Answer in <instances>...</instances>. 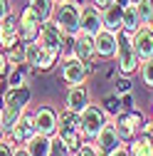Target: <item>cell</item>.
I'll list each match as a JSON object with an SVG mask.
<instances>
[{"mask_svg": "<svg viewBox=\"0 0 153 156\" xmlns=\"http://www.w3.org/2000/svg\"><path fill=\"white\" fill-rule=\"evenodd\" d=\"M3 139H8V131H5V126H3V122H0V141Z\"/></svg>", "mask_w": 153, "mask_h": 156, "instance_id": "obj_41", "label": "cell"}, {"mask_svg": "<svg viewBox=\"0 0 153 156\" xmlns=\"http://www.w3.org/2000/svg\"><path fill=\"white\" fill-rule=\"evenodd\" d=\"M114 67L119 69V74H136L138 67H141V60L136 50H133V42H131V35L128 32H119V45H116V55H114Z\"/></svg>", "mask_w": 153, "mask_h": 156, "instance_id": "obj_4", "label": "cell"}, {"mask_svg": "<svg viewBox=\"0 0 153 156\" xmlns=\"http://www.w3.org/2000/svg\"><path fill=\"white\" fill-rule=\"evenodd\" d=\"M138 134H146V136H151V139H153V119H146Z\"/></svg>", "mask_w": 153, "mask_h": 156, "instance_id": "obj_37", "label": "cell"}, {"mask_svg": "<svg viewBox=\"0 0 153 156\" xmlns=\"http://www.w3.org/2000/svg\"><path fill=\"white\" fill-rule=\"evenodd\" d=\"M49 156H72V149L64 141H59L57 136H52V151H49Z\"/></svg>", "mask_w": 153, "mask_h": 156, "instance_id": "obj_32", "label": "cell"}, {"mask_svg": "<svg viewBox=\"0 0 153 156\" xmlns=\"http://www.w3.org/2000/svg\"><path fill=\"white\" fill-rule=\"evenodd\" d=\"M119 102H121V112H128V109H136V102H133V92L119 94Z\"/></svg>", "mask_w": 153, "mask_h": 156, "instance_id": "obj_33", "label": "cell"}, {"mask_svg": "<svg viewBox=\"0 0 153 156\" xmlns=\"http://www.w3.org/2000/svg\"><path fill=\"white\" fill-rule=\"evenodd\" d=\"M37 42L45 45L47 50H54L59 57H64V55L69 52V37H67L59 27H57L52 20H47V23L40 25V32H37Z\"/></svg>", "mask_w": 153, "mask_h": 156, "instance_id": "obj_7", "label": "cell"}, {"mask_svg": "<svg viewBox=\"0 0 153 156\" xmlns=\"http://www.w3.org/2000/svg\"><path fill=\"white\" fill-rule=\"evenodd\" d=\"M131 42H133V50H136L138 60H151L153 57V30L148 25H143L141 30H136L131 35Z\"/></svg>", "mask_w": 153, "mask_h": 156, "instance_id": "obj_18", "label": "cell"}, {"mask_svg": "<svg viewBox=\"0 0 153 156\" xmlns=\"http://www.w3.org/2000/svg\"><path fill=\"white\" fill-rule=\"evenodd\" d=\"M32 99V89L25 87H8L3 92V109H0V122H3L5 131H10L15 126V122L27 112Z\"/></svg>", "mask_w": 153, "mask_h": 156, "instance_id": "obj_1", "label": "cell"}, {"mask_svg": "<svg viewBox=\"0 0 153 156\" xmlns=\"http://www.w3.org/2000/svg\"><path fill=\"white\" fill-rule=\"evenodd\" d=\"M136 10H138V17H141V23L148 25L153 20V0H138L136 3Z\"/></svg>", "mask_w": 153, "mask_h": 156, "instance_id": "obj_29", "label": "cell"}, {"mask_svg": "<svg viewBox=\"0 0 153 156\" xmlns=\"http://www.w3.org/2000/svg\"><path fill=\"white\" fill-rule=\"evenodd\" d=\"M12 156H30V154H27L25 146H15V149H12Z\"/></svg>", "mask_w": 153, "mask_h": 156, "instance_id": "obj_38", "label": "cell"}, {"mask_svg": "<svg viewBox=\"0 0 153 156\" xmlns=\"http://www.w3.org/2000/svg\"><path fill=\"white\" fill-rule=\"evenodd\" d=\"M79 17H82V0H62L54 5L52 23L67 37H74L79 32Z\"/></svg>", "mask_w": 153, "mask_h": 156, "instance_id": "obj_2", "label": "cell"}, {"mask_svg": "<svg viewBox=\"0 0 153 156\" xmlns=\"http://www.w3.org/2000/svg\"><path fill=\"white\" fill-rule=\"evenodd\" d=\"M57 139L64 141L72 151L79 146L84 141V136H82V126H79V114L76 112H69V109H62V112H57Z\"/></svg>", "mask_w": 153, "mask_h": 156, "instance_id": "obj_3", "label": "cell"}, {"mask_svg": "<svg viewBox=\"0 0 153 156\" xmlns=\"http://www.w3.org/2000/svg\"><path fill=\"white\" fill-rule=\"evenodd\" d=\"M116 45H119V32H114V30L101 27L97 35H94V50H97L99 60H114Z\"/></svg>", "mask_w": 153, "mask_h": 156, "instance_id": "obj_13", "label": "cell"}, {"mask_svg": "<svg viewBox=\"0 0 153 156\" xmlns=\"http://www.w3.org/2000/svg\"><path fill=\"white\" fill-rule=\"evenodd\" d=\"M151 119H153V104H151Z\"/></svg>", "mask_w": 153, "mask_h": 156, "instance_id": "obj_42", "label": "cell"}, {"mask_svg": "<svg viewBox=\"0 0 153 156\" xmlns=\"http://www.w3.org/2000/svg\"><path fill=\"white\" fill-rule=\"evenodd\" d=\"M148 27H151V30H153V20H151V23H148Z\"/></svg>", "mask_w": 153, "mask_h": 156, "instance_id": "obj_43", "label": "cell"}, {"mask_svg": "<svg viewBox=\"0 0 153 156\" xmlns=\"http://www.w3.org/2000/svg\"><path fill=\"white\" fill-rule=\"evenodd\" d=\"M40 15H37L30 5L20 10V15H17V32H20V42H32L37 40V32H40Z\"/></svg>", "mask_w": 153, "mask_h": 156, "instance_id": "obj_11", "label": "cell"}, {"mask_svg": "<svg viewBox=\"0 0 153 156\" xmlns=\"http://www.w3.org/2000/svg\"><path fill=\"white\" fill-rule=\"evenodd\" d=\"M25 149H27L30 156H49V151H52V136L35 134L32 139L25 144Z\"/></svg>", "mask_w": 153, "mask_h": 156, "instance_id": "obj_22", "label": "cell"}, {"mask_svg": "<svg viewBox=\"0 0 153 156\" xmlns=\"http://www.w3.org/2000/svg\"><path fill=\"white\" fill-rule=\"evenodd\" d=\"M20 42V32H17V17L10 15L0 23V50H10Z\"/></svg>", "mask_w": 153, "mask_h": 156, "instance_id": "obj_20", "label": "cell"}, {"mask_svg": "<svg viewBox=\"0 0 153 156\" xmlns=\"http://www.w3.org/2000/svg\"><path fill=\"white\" fill-rule=\"evenodd\" d=\"M138 74H141V82H143L148 89H153V57H151V60H143V62H141Z\"/></svg>", "mask_w": 153, "mask_h": 156, "instance_id": "obj_28", "label": "cell"}, {"mask_svg": "<svg viewBox=\"0 0 153 156\" xmlns=\"http://www.w3.org/2000/svg\"><path fill=\"white\" fill-rule=\"evenodd\" d=\"M59 80L67 84V87H76V84H84L89 80V72H87V65L74 57L72 52H67L64 57H59Z\"/></svg>", "mask_w": 153, "mask_h": 156, "instance_id": "obj_6", "label": "cell"}, {"mask_svg": "<svg viewBox=\"0 0 153 156\" xmlns=\"http://www.w3.org/2000/svg\"><path fill=\"white\" fill-rule=\"evenodd\" d=\"M89 3H91V5H97L99 10H104V8H106V5L111 3V0H89Z\"/></svg>", "mask_w": 153, "mask_h": 156, "instance_id": "obj_39", "label": "cell"}, {"mask_svg": "<svg viewBox=\"0 0 153 156\" xmlns=\"http://www.w3.org/2000/svg\"><path fill=\"white\" fill-rule=\"evenodd\" d=\"M12 144H10V139H3L0 141V156H12Z\"/></svg>", "mask_w": 153, "mask_h": 156, "instance_id": "obj_36", "label": "cell"}, {"mask_svg": "<svg viewBox=\"0 0 153 156\" xmlns=\"http://www.w3.org/2000/svg\"><path fill=\"white\" fill-rule=\"evenodd\" d=\"M30 74H37L30 65H25V62L22 65H12L8 77H5V87H25L27 80H30Z\"/></svg>", "mask_w": 153, "mask_h": 156, "instance_id": "obj_21", "label": "cell"}, {"mask_svg": "<svg viewBox=\"0 0 153 156\" xmlns=\"http://www.w3.org/2000/svg\"><path fill=\"white\" fill-rule=\"evenodd\" d=\"M54 0H30V8L40 15V20L42 23H47V20H52V15H54Z\"/></svg>", "mask_w": 153, "mask_h": 156, "instance_id": "obj_25", "label": "cell"}, {"mask_svg": "<svg viewBox=\"0 0 153 156\" xmlns=\"http://www.w3.org/2000/svg\"><path fill=\"white\" fill-rule=\"evenodd\" d=\"M35 134H37V129H35V116H32V112L27 109L20 119L15 122V126L8 131V139H10L12 146H25Z\"/></svg>", "mask_w": 153, "mask_h": 156, "instance_id": "obj_10", "label": "cell"}, {"mask_svg": "<svg viewBox=\"0 0 153 156\" xmlns=\"http://www.w3.org/2000/svg\"><path fill=\"white\" fill-rule=\"evenodd\" d=\"M8 72H10L8 55H5V50H0V80H5V77H8Z\"/></svg>", "mask_w": 153, "mask_h": 156, "instance_id": "obj_34", "label": "cell"}, {"mask_svg": "<svg viewBox=\"0 0 153 156\" xmlns=\"http://www.w3.org/2000/svg\"><path fill=\"white\" fill-rule=\"evenodd\" d=\"M54 3H62V0H54Z\"/></svg>", "mask_w": 153, "mask_h": 156, "instance_id": "obj_45", "label": "cell"}, {"mask_svg": "<svg viewBox=\"0 0 153 156\" xmlns=\"http://www.w3.org/2000/svg\"><path fill=\"white\" fill-rule=\"evenodd\" d=\"M12 15V3L10 0H0V23L5 20V17H10Z\"/></svg>", "mask_w": 153, "mask_h": 156, "instance_id": "obj_35", "label": "cell"}, {"mask_svg": "<svg viewBox=\"0 0 153 156\" xmlns=\"http://www.w3.org/2000/svg\"><path fill=\"white\" fill-rule=\"evenodd\" d=\"M128 0H111V3L101 10V20L106 30L114 32H121V17H124V8H126Z\"/></svg>", "mask_w": 153, "mask_h": 156, "instance_id": "obj_19", "label": "cell"}, {"mask_svg": "<svg viewBox=\"0 0 153 156\" xmlns=\"http://www.w3.org/2000/svg\"><path fill=\"white\" fill-rule=\"evenodd\" d=\"M109 156H128V151H126V146H121V149H116L114 154H109Z\"/></svg>", "mask_w": 153, "mask_h": 156, "instance_id": "obj_40", "label": "cell"}, {"mask_svg": "<svg viewBox=\"0 0 153 156\" xmlns=\"http://www.w3.org/2000/svg\"><path fill=\"white\" fill-rule=\"evenodd\" d=\"M143 122L146 119H143L141 109H128V112H121V114L114 116V124H116V131H119L124 144H128L131 139H136L141 126H143Z\"/></svg>", "mask_w": 153, "mask_h": 156, "instance_id": "obj_8", "label": "cell"}, {"mask_svg": "<svg viewBox=\"0 0 153 156\" xmlns=\"http://www.w3.org/2000/svg\"><path fill=\"white\" fill-rule=\"evenodd\" d=\"M106 119H109V116L104 114V109L99 104H89L79 114V126H82L84 141H94V139H97V134L101 131V126L106 124Z\"/></svg>", "mask_w": 153, "mask_h": 156, "instance_id": "obj_9", "label": "cell"}, {"mask_svg": "<svg viewBox=\"0 0 153 156\" xmlns=\"http://www.w3.org/2000/svg\"><path fill=\"white\" fill-rule=\"evenodd\" d=\"M128 156H153V139L146 134H138L136 139H131L126 146Z\"/></svg>", "mask_w": 153, "mask_h": 156, "instance_id": "obj_23", "label": "cell"}, {"mask_svg": "<svg viewBox=\"0 0 153 156\" xmlns=\"http://www.w3.org/2000/svg\"><path fill=\"white\" fill-rule=\"evenodd\" d=\"M35 116V129L37 134H45V136H54L57 134V109L49 104H42L32 112Z\"/></svg>", "mask_w": 153, "mask_h": 156, "instance_id": "obj_14", "label": "cell"}, {"mask_svg": "<svg viewBox=\"0 0 153 156\" xmlns=\"http://www.w3.org/2000/svg\"><path fill=\"white\" fill-rule=\"evenodd\" d=\"M69 52L74 57H79L82 62L97 60V50H94V37L87 32H76L74 37H69Z\"/></svg>", "mask_w": 153, "mask_h": 156, "instance_id": "obj_15", "label": "cell"}, {"mask_svg": "<svg viewBox=\"0 0 153 156\" xmlns=\"http://www.w3.org/2000/svg\"><path fill=\"white\" fill-rule=\"evenodd\" d=\"M99 107L104 109V114L109 116V119H114L116 114H121V102H119V94H116V92L106 94L104 99H101V104H99Z\"/></svg>", "mask_w": 153, "mask_h": 156, "instance_id": "obj_26", "label": "cell"}, {"mask_svg": "<svg viewBox=\"0 0 153 156\" xmlns=\"http://www.w3.org/2000/svg\"><path fill=\"white\" fill-rule=\"evenodd\" d=\"M94 144H97V149H99L101 154H106V156L124 146L121 136H119V131H116V124H114V119H106V124H104V126H101V131L97 134Z\"/></svg>", "mask_w": 153, "mask_h": 156, "instance_id": "obj_12", "label": "cell"}, {"mask_svg": "<svg viewBox=\"0 0 153 156\" xmlns=\"http://www.w3.org/2000/svg\"><path fill=\"white\" fill-rule=\"evenodd\" d=\"M57 62H59V55L54 50H47L37 40L25 42V65H30L35 72H49Z\"/></svg>", "mask_w": 153, "mask_h": 156, "instance_id": "obj_5", "label": "cell"}, {"mask_svg": "<svg viewBox=\"0 0 153 156\" xmlns=\"http://www.w3.org/2000/svg\"><path fill=\"white\" fill-rule=\"evenodd\" d=\"M141 27H143V23H141V17H138L136 5H133V3H126V8H124V17H121V30L128 32V35H133V32L141 30Z\"/></svg>", "mask_w": 153, "mask_h": 156, "instance_id": "obj_24", "label": "cell"}, {"mask_svg": "<svg viewBox=\"0 0 153 156\" xmlns=\"http://www.w3.org/2000/svg\"><path fill=\"white\" fill-rule=\"evenodd\" d=\"M89 104H91V94H89V89H87L84 84H76V87H69V89H67V97H64V109L82 114Z\"/></svg>", "mask_w": 153, "mask_h": 156, "instance_id": "obj_17", "label": "cell"}, {"mask_svg": "<svg viewBox=\"0 0 153 156\" xmlns=\"http://www.w3.org/2000/svg\"><path fill=\"white\" fill-rule=\"evenodd\" d=\"M114 92H116V94H126V92H133L131 77H126V74H119V80H114Z\"/></svg>", "mask_w": 153, "mask_h": 156, "instance_id": "obj_31", "label": "cell"}, {"mask_svg": "<svg viewBox=\"0 0 153 156\" xmlns=\"http://www.w3.org/2000/svg\"><path fill=\"white\" fill-rule=\"evenodd\" d=\"M5 55H8L10 67H12V65H22V62H25V42H17L15 47L5 50Z\"/></svg>", "mask_w": 153, "mask_h": 156, "instance_id": "obj_27", "label": "cell"}, {"mask_svg": "<svg viewBox=\"0 0 153 156\" xmlns=\"http://www.w3.org/2000/svg\"><path fill=\"white\" fill-rule=\"evenodd\" d=\"M128 3H133V5H136V3H138V0H128Z\"/></svg>", "mask_w": 153, "mask_h": 156, "instance_id": "obj_44", "label": "cell"}, {"mask_svg": "<svg viewBox=\"0 0 153 156\" xmlns=\"http://www.w3.org/2000/svg\"><path fill=\"white\" fill-rule=\"evenodd\" d=\"M72 156H106V154H101L94 141H82L79 146L72 151Z\"/></svg>", "mask_w": 153, "mask_h": 156, "instance_id": "obj_30", "label": "cell"}, {"mask_svg": "<svg viewBox=\"0 0 153 156\" xmlns=\"http://www.w3.org/2000/svg\"><path fill=\"white\" fill-rule=\"evenodd\" d=\"M104 27V20H101V10L91 3H82V17H79V32H87V35H97L99 30Z\"/></svg>", "mask_w": 153, "mask_h": 156, "instance_id": "obj_16", "label": "cell"}]
</instances>
